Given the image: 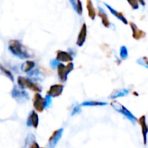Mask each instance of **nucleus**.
<instances>
[{
  "label": "nucleus",
  "mask_w": 148,
  "mask_h": 148,
  "mask_svg": "<svg viewBox=\"0 0 148 148\" xmlns=\"http://www.w3.org/2000/svg\"><path fill=\"white\" fill-rule=\"evenodd\" d=\"M8 49L13 56L23 60H27L34 56L33 54L30 53L29 49L25 45H23L21 41L16 39H11L9 41Z\"/></svg>",
  "instance_id": "nucleus-1"
},
{
  "label": "nucleus",
  "mask_w": 148,
  "mask_h": 148,
  "mask_svg": "<svg viewBox=\"0 0 148 148\" xmlns=\"http://www.w3.org/2000/svg\"><path fill=\"white\" fill-rule=\"evenodd\" d=\"M17 86L23 89H29L35 93H41L42 92V87L36 82V81L29 78V77H24V76H18L16 79Z\"/></svg>",
  "instance_id": "nucleus-2"
},
{
  "label": "nucleus",
  "mask_w": 148,
  "mask_h": 148,
  "mask_svg": "<svg viewBox=\"0 0 148 148\" xmlns=\"http://www.w3.org/2000/svg\"><path fill=\"white\" fill-rule=\"evenodd\" d=\"M111 106H112V108H113L115 111H117L118 113L121 114H122L123 116H125L127 120H129V121L132 122V124L135 125V124L138 123L139 120L134 116V114H132L125 106H123V105H122L121 103H120L119 101L113 100L112 102H111Z\"/></svg>",
  "instance_id": "nucleus-3"
},
{
  "label": "nucleus",
  "mask_w": 148,
  "mask_h": 148,
  "mask_svg": "<svg viewBox=\"0 0 148 148\" xmlns=\"http://www.w3.org/2000/svg\"><path fill=\"white\" fill-rule=\"evenodd\" d=\"M74 70V63L72 62H68L67 64H64L62 62H60L56 68L57 75L61 82H65L68 79V75L70 72Z\"/></svg>",
  "instance_id": "nucleus-4"
},
{
  "label": "nucleus",
  "mask_w": 148,
  "mask_h": 148,
  "mask_svg": "<svg viewBox=\"0 0 148 148\" xmlns=\"http://www.w3.org/2000/svg\"><path fill=\"white\" fill-rule=\"evenodd\" d=\"M11 96L18 102H22V101H25L29 100L28 93L23 88H21L18 86L13 87V89L11 91Z\"/></svg>",
  "instance_id": "nucleus-5"
},
{
  "label": "nucleus",
  "mask_w": 148,
  "mask_h": 148,
  "mask_svg": "<svg viewBox=\"0 0 148 148\" xmlns=\"http://www.w3.org/2000/svg\"><path fill=\"white\" fill-rule=\"evenodd\" d=\"M33 107L35 111L42 113L46 108L45 107V100L44 97L42 96L40 93H36L33 96Z\"/></svg>",
  "instance_id": "nucleus-6"
},
{
  "label": "nucleus",
  "mask_w": 148,
  "mask_h": 148,
  "mask_svg": "<svg viewBox=\"0 0 148 148\" xmlns=\"http://www.w3.org/2000/svg\"><path fill=\"white\" fill-rule=\"evenodd\" d=\"M62 133H63V128H59L53 132V134H51V136L49 137V141H48V148L56 147L58 141L60 140V139L62 136Z\"/></svg>",
  "instance_id": "nucleus-7"
},
{
  "label": "nucleus",
  "mask_w": 148,
  "mask_h": 148,
  "mask_svg": "<svg viewBox=\"0 0 148 148\" xmlns=\"http://www.w3.org/2000/svg\"><path fill=\"white\" fill-rule=\"evenodd\" d=\"M56 59L58 60L60 62H73L74 60V56L69 51H65V50H57L56 51Z\"/></svg>",
  "instance_id": "nucleus-8"
},
{
  "label": "nucleus",
  "mask_w": 148,
  "mask_h": 148,
  "mask_svg": "<svg viewBox=\"0 0 148 148\" xmlns=\"http://www.w3.org/2000/svg\"><path fill=\"white\" fill-rule=\"evenodd\" d=\"M64 89V86L62 83H57V84H53L49 87V89L47 91V95H50L52 98H56L60 96Z\"/></svg>",
  "instance_id": "nucleus-9"
},
{
  "label": "nucleus",
  "mask_w": 148,
  "mask_h": 148,
  "mask_svg": "<svg viewBox=\"0 0 148 148\" xmlns=\"http://www.w3.org/2000/svg\"><path fill=\"white\" fill-rule=\"evenodd\" d=\"M87 33H88L87 24H86V23H83L81 27V29L78 33L77 40H76V45L78 47H82L84 45L86 38H87Z\"/></svg>",
  "instance_id": "nucleus-10"
},
{
  "label": "nucleus",
  "mask_w": 148,
  "mask_h": 148,
  "mask_svg": "<svg viewBox=\"0 0 148 148\" xmlns=\"http://www.w3.org/2000/svg\"><path fill=\"white\" fill-rule=\"evenodd\" d=\"M26 124L28 127H32L34 128H37L38 125H39V117H38V114L36 113V111L35 110H32L28 118H27V121H26Z\"/></svg>",
  "instance_id": "nucleus-11"
},
{
  "label": "nucleus",
  "mask_w": 148,
  "mask_h": 148,
  "mask_svg": "<svg viewBox=\"0 0 148 148\" xmlns=\"http://www.w3.org/2000/svg\"><path fill=\"white\" fill-rule=\"evenodd\" d=\"M138 123L140 125V127H141V133H142V135H143V142H144V145H147V143L148 125L147 123V118H146V116L145 115L141 116L139 119Z\"/></svg>",
  "instance_id": "nucleus-12"
},
{
  "label": "nucleus",
  "mask_w": 148,
  "mask_h": 148,
  "mask_svg": "<svg viewBox=\"0 0 148 148\" xmlns=\"http://www.w3.org/2000/svg\"><path fill=\"white\" fill-rule=\"evenodd\" d=\"M97 9H98V16L101 19V23H102L103 26L106 27V28H110L111 26H113V23L109 21V19L108 17L106 10L101 6H100V5H98Z\"/></svg>",
  "instance_id": "nucleus-13"
},
{
  "label": "nucleus",
  "mask_w": 148,
  "mask_h": 148,
  "mask_svg": "<svg viewBox=\"0 0 148 148\" xmlns=\"http://www.w3.org/2000/svg\"><path fill=\"white\" fill-rule=\"evenodd\" d=\"M129 24H130V27H131V29H132V32H133V37L135 40H140V39H142V38H144L146 36V32L141 30L140 29H139L138 26L134 23L131 22Z\"/></svg>",
  "instance_id": "nucleus-14"
},
{
  "label": "nucleus",
  "mask_w": 148,
  "mask_h": 148,
  "mask_svg": "<svg viewBox=\"0 0 148 148\" xmlns=\"http://www.w3.org/2000/svg\"><path fill=\"white\" fill-rule=\"evenodd\" d=\"M104 3V5L108 8V10L116 17V18H118L120 21H121L124 24H128V21H127V19L125 17V16L121 13V12H119L118 10H116L115 9H114L111 5H109L108 3Z\"/></svg>",
  "instance_id": "nucleus-15"
},
{
  "label": "nucleus",
  "mask_w": 148,
  "mask_h": 148,
  "mask_svg": "<svg viewBox=\"0 0 148 148\" xmlns=\"http://www.w3.org/2000/svg\"><path fill=\"white\" fill-rule=\"evenodd\" d=\"M36 62L33 61V60H29L27 59L25 62H23L22 64H21V70L26 74H29L30 73L32 70H34L36 69Z\"/></svg>",
  "instance_id": "nucleus-16"
},
{
  "label": "nucleus",
  "mask_w": 148,
  "mask_h": 148,
  "mask_svg": "<svg viewBox=\"0 0 148 148\" xmlns=\"http://www.w3.org/2000/svg\"><path fill=\"white\" fill-rule=\"evenodd\" d=\"M130 93V90L127 88H121V89H116L112 92V94L109 95V98L111 100H115L120 97H124Z\"/></svg>",
  "instance_id": "nucleus-17"
},
{
  "label": "nucleus",
  "mask_w": 148,
  "mask_h": 148,
  "mask_svg": "<svg viewBox=\"0 0 148 148\" xmlns=\"http://www.w3.org/2000/svg\"><path fill=\"white\" fill-rule=\"evenodd\" d=\"M69 3L75 11L79 15L82 16L83 13V7H82V3L81 0H69Z\"/></svg>",
  "instance_id": "nucleus-18"
},
{
  "label": "nucleus",
  "mask_w": 148,
  "mask_h": 148,
  "mask_svg": "<svg viewBox=\"0 0 148 148\" xmlns=\"http://www.w3.org/2000/svg\"><path fill=\"white\" fill-rule=\"evenodd\" d=\"M107 105L108 102L101 101H85L81 103L82 107H104Z\"/></svg>",
  "instance_id": "nucleus-19"
},
{
  "label": "nucleus",
  "mask_w": 148,
  "mask_h": 148,
  "mask_svg": "<svg viewBox=\"0 0 148 148\" xmlns=\"http://www.w3.org/2000/svg\"><path fill=\"white\" fill-rule=\"evenodd\" d=\"M87 10H88V16H89L90 19L95 20L97 13H96V10H95V9L94 7L92 0H87Z\"/></svg>",
  "instance_id": "nucleus-20"
},
{
  "label": "nucleus",
  "mask_w": 148,
  "mask_h": 148,
  "mask_svg": "<svg viewBox=\"0 0 148 148\" xmlns=\"http://www.w3.org/2000/svg\"><path fill=\"white\" fill-rule=\"evenodd\" d=\"M0 71H1L7 78H9L10 81L14 82V75H13L12 72H11L10 69H8L5 66H3L1 62H0Z\"/></svg>",
  "instance_id": "nucleus-21"
},
{
  "label": "nucleus",
  "mask_w": 148,
  "mask_h": 148,
  "mask_svg": "<svg viewBox=\"0 0 148 148\" xmlns=\"http://www.w3.org/2000/svg\"><path fill=\"white\" fill-rule=\"evenodd\" d=\"M120 56L123 60H126L128 57V49L125 45H122L120 48Z\"/></svg>",
  "instance_id": "nucleus-22"
},
{
  "label": "nucleus",
  "mask_w": 148,
  "mask_h": 148,
  "mask_svg": "<svg viewBox=\"0 0 148 148\" xmlns=\"http://www.w3.org/2000/svg\"><path fill=\"white\" fill-rule=\"evenodd\" d=\"M136 62L139 65H140V66H142V67H144L146 69H148V57H147V56H142V57L138 58Z\"/></svg>",
  "instance_id": "nucleus-23"
},
{
  "label": "nucleus",
  "mask_w": 148,
  "mask_h": 148,
  "mask_svg": "<svg viewBox=\"0 0 148 148\" xmlns=\"http://www.w3.org/2000/svg\"><path fill=\"white\" fill-rule=\"evenodd\" d=\"M129 5L132 7L133 10H138L140 8V3L139 0H127Z\"/></svg>",
  "instance_id": "nucleus-24"
},
{
  "label": "nucleus",
  "mask_w": 148,
  "mask_h": 148,
  "mask_svg": "<svg viewBox=\"0 0 148 148\" xmlns=\"http://www.w3.org/2000/svg\"><path fill=\"white\" fill-rule=\"evenodd\" d=\"M44 100H45V107H46V108H49L52 104V97L46 94V96L44 97Z\"/></svg>",
  "instance_id": "nucleus-25"
},
{
  "label": "nucleus",
  "mask_w": 148,
  "mask_h": 148,
  "mask_svg": "<svg viewBox=\"0 0 148 148\" xmlns=\"http://www.w3.org/2000/svg\"><path fill=\"white\" fill-rule=\"evenodd\" d=\"M59 63H60V62L55 58V59H52V60L50 61L49 65H50V67H51L53 69H56V68H57V66H58Z\"/></svg>",
  "instance_id": "nucleus-26"
},
{
  "label": "nucleus",
  "mask_w": 148,
  "mask_h": 148,
  "mask_svg": "<svg viewBox=\"0 0 148 148\" xmlns=\"http://www.w3.org/2000/svg\"><path fill=\"white\" fill-rule=\"evenodd\" d=\"M81 107H82L81 104H79V105H76L75 108H73V111L71 113V115H75V114H79L81 112Z\"/></svg>",
  "instance_id": "nucleus-27"
},
{
  "label": "nucleus",
  "mask_w": 148,
  "mask_h": 148,
  "mask_svg": "<svg viewBox=\"0 0 148 148\" xmlns=\"http://www.w3.org/2000/svg\"><path fill=\"white\" fill-rule=\"evenodd\" d=\"M29 148H40V147H39L38 143H37V142H36V141H35V140H32V141H31V143H30V145H29Z\"/></svg>",
  "instance_id": "nucleus-28"
},
{
  "label": "nucleus",
  "mask_w": 148,
  "mask_h": 148,
  "mask_svg": "<svg viewBox=\"0 0 148 148\" xmlns=\"http://www.w3.org/2000/svg\"><path fill=\"white\" fill-rule=\"evenodd\" d=\"M139 3H140V4H141V6H143V7L146 6V1L145 0H139Z\"/></svg>",
  "instance_id": "nucleus-29"
}]
</instances>
